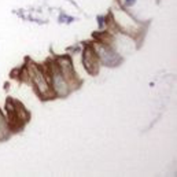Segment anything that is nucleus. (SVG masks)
Returning <instances> with one entry per match:
<instances>
[{
  "label": "nucleus",
  "instance_id": "f03ea898",
  "mask_svg": "<svg viewBox=\"0 0 177 177\" xmlns=\"http://www.w3.org/2000/svg\"><path fill=\"white\" fill-rule=\"evenodd\" d=\"M55 59L59 63V67H60L63 78L66 80V83L69 84V85H76V83H80L76 70H74V67H73V63H71V58H70L69 55L56 56Z\"/></svg>",
  "mask_w": 177,
  "mask_h": 177
},
{
  "label": "nucleus",
  "instance_id": "20e7f679",
  "mask_svg": "<svg viewBox=\"0 0 177 177\" xmlns=\"http://www.w3.org/2000/svg\"><path fill=\"white\" fill-rule=\"evenodd\" d=\"M12 104H14V108L15 111H17L18 117L21 118V119H24L25 122L29 121V118H30V114H29V111L25 108V106L21 103V102L15 100V99H12Z\"/></svg>",
  "mask_w": 177,
  "mask_h": 177
},
{
  "label": "nucleus",
  "instance_id": "0eeeda50",
  "mask_svg": "<svg viewBox=\"0 0 177 177\" xmlns=\"http://www.w3.org/2000/svg\"><path fill=\"white\" fill-rule=\"evenodd\" d=\"M135 4V0H126V6H132Z\"/></svg>",
  "mask_w": 177,
  "mask_h": 177
},
{
  "label": "nucleus",
  "instance_id": "423d86ee",
  "mask_svg": "<svg viewBox=\"0 0 177 177\" xmlns=\"http://www.w3.org/2000/svg\"><path fill=\"white\" fill-rule=\"evenodd\" d=\"M97 21H99V26H103V17H97Z\"/></svg>",
  "mask_w": 177,
  "mask_h": 177
},
{
  "label": "nucleus",
  "instance_id": "39448f33",
  "mask_svg": "<svg viewBox=\"0 0 177 177\" xmlns=\"http://www.w3.org/2000/svg\"><path fill=\"white\" fill-rule=\"evenodd\" d=\"M94 38H97V43L102 45H110V43L113 41V36L108 32H95Z\"/></svg>",
  "mask_w": 177,
  "mask_h": 177
},
{
  "label": "nucleus",
  "instance_id": "7ed1b4c3",
  "mask_svg": "<svg viewBox=\"0 0 177 177\" xmlns=\"http://www.w3.org/2000/svg\"><path fill=\"white\" fill-rule=\"evenodd\" d=\"M99 60L106 65V66H117L121 62V58L117 55V52L111 48L110 45H99Z\"/></svg>",
  "mask_w": 177,
  "mask_h": 177
},
{
  "label": "nucleus",
  "instance_id": "f257e3e1",
  "mask_svg": "<svg viewBox=\"0 0 177 177\" xmlns=\"http://www.w3.org/2000/svg\"><path fill=\"white\" fill-rule=\"evenodd\" d=\"M85 48L83 52V63L84 67L91 76L99 73V55L95 48L94 43H85Z\"/></svg>",
  "mask_w": 177,
  "mask_h": 177
}]
</instances>
